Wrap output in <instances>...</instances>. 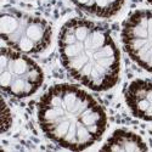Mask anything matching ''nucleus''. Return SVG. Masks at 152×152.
<instances>
[{
  "label": "nucleus",
  "instance_id": "5",
  "mask_svg": "<svg viewBox=\"0 0 152 152\" xmlns=\"http://www.w3.org/2000/svg\"><path fill=\"white\" fill-rule=\"evenodd\" d=\"M122 39L126 53L152 73V11H135L125 20Z\"/></svg>",
  "mask_w": 152,
  "mask_h": 152
},
{
  "label": "nucleus",
  "instance_id": "4",
  "mask_svg": "<svg viewBox=\"0 0 152 152\" xmlns=\"http://www.w3.org/2000/svg\"><path fill=\"white\" fill-rule=\"evenodd\" d=\"M44 80L42 68L18 51L3 48L0 56V84L4 93L27 97L40 88Z\"/></svg>",
  "mask_w": 152,
  "mask_h": 152
},
{
  "label": "nucleus",
  "instance_id": "3",
  "mask_svg": "<svg viewBox=\"0 0 152 152\" xmlns=\"http://www.w3.org/2000/svg\"><path fill=\"white\" fill-rule=\"evenodd\" d=\"M0 33L10 46L26 54L44 51L51 40V27L45 20L12 9L3 10Z\"/></svg>",
  "mask_w": 152,
  "mask_h": 152
},
{
  "label": "nucleus",
  "instance_id": "1",
  "mask_svg": "<svg viewBox=\"0 0 152 152\" xmlns=\"http://www.w3.org/2000/svg\"><path fill=\"white\" fill-rule=\"evenodd\" d=\"M38 118L53 141L75 151L96 142L107 124L105 111L97 101L71 84L50 88L38 105Z\"/></svg>",
  "mask_w": 152,
  "mask_h": 152
},
{
  "label": "nucleus",
  "instance_id": "6",
  "mask_svg": "<svg viewBox=\"0 0 152 152\" xmlns=\"http://www.w3.org/2000/svg\"><path fill=\"white\" fill-rule=\"evenodd\" d=\"M125 100L134 115L141 119L152 122V82L137 79L129 84Z\"/></svg>",
  "mask_w": 152,
  "mask_h": 152
},
{
  "label": "nucleus",
  "instance_id": "8",
  "mask_svg": "<svg viewBox=\"0 0 152 152\" xmlns=\"http://www.w3.org/2000/svg\"><path fill=\"white\" fill-rule=\"evenodd\" d=\"M84 11L100 17H111L122 9L124 0H73Z\"/></svg>",
  "mask_w": 152,
  "mask_h": 152
},
{
  "label": "nucleus",
  "instance_id": "2",
  "mask_svg": "<svg viewBox=\"0 0 152 152\" xmlns=\"http://www.w3.org/2000/svg\"><path fill=\"white\" fill-rule=\"evenodd\" d=\"M63 66L93 90H107L118 80L119 53L108 31L100 24L73 18L58 38Z\"/></svg>",
  "mask_w": 152,
  "mask_h": 152
},
{
  "label": "nucleus",
  "instance_id": "9",
  "mask_svg": "<svg viewBox=\"0 0 152 152\" xmlns=\"http://www.w3.org/2000/svg\"><path fill=\"white\" fill-rule=\"evenodd\" d=\"M147 1H150V3H151V4H152V0H147Z\"/></svg>",
  "mask_w": 152,
  "mask_h": 152
},
{
  "label": "nucleus",
  "instance_id": "7",
  "mask_svg": "<svg viewBox=\"0 0 152 152\" xmlns=\"http://www.w3.org/2000/svg\"><path fill=\"white\" fill-rule=\"evenodd\" d=\"M105 151H146L147 146L142 139L129 130H116L104 145Z\"/></svg>",
  "mask_w": 152,
  "mask_h": 152
}]
</instances>
